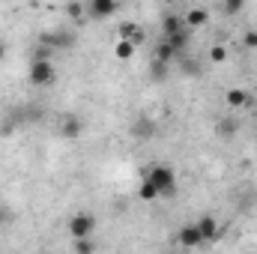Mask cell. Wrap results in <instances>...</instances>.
I'll return each mask as SVG.
<instances>
[{
    "label": "cell",
    "instance_id": "obj_10",
    "mask_svg": "<svg viewBox=\"0 0 257 254\" xmlns=\"http://www.w3.org/2000/svg\"><path fill=\"white\" fill-rule=\"evenodd\" d=\"M224 102H227L230 108H242V105H248V93L239 90V87H233V90L224 93Z\"/></svg>",
    "mask_w": 257,
    "mask_h": 254
},
{
    "label": "cell",
    "instance_id": "obj_14",
    "mask_svg": "<svg viewBox=\"0 0 257 254\" xmlns=\"http://www.w3.org/2000/svg\"><path fill=\"white\" fill-rule=\"evenodd\" d=\"M180 30H186V21L177 18V15H168V18H165V36H174V33H180Z\"/></svg>",
    "mask_w": 257,
    "mask_h": 254
},
{
    "label": "cell",
    "instance_id": "obj_18",
    "mask_svg": "<svg viewBox=\"0 0 257 254\" xmlns=\"http://www.w3.org/2000/svg\"><path fill=\"white\" fill-rule=\"evenodd\" d=\"M66 12H69L72 18H84V12H87V6H81V3H69V6H66Z\"/></svg>",
    "mask_w": 257,
    "mask_h": 254
},
{
    "label": "cell",
    "instance_id": "obj_22",
    "mask_svg": "<svg viewBox=\"0 0 257 254\" xmlns=\"http://www.w3.org/2000/svg\"><path fill=\"white\" fill-rule=\"evenodd\" d=\"M153 78H156V81H162V78H165V66H162V63L153 66Z\"/></svg>",
    "mask_w": 257,
    "mask_h": 254
},
{
    "label": "cell",
    "instance_id": "obj_3",
    "mask_svg": "<svg viewBox=\"0 0 257 254\" xmlns=\"http://www.w3.org/2000/svg\"><path fill=\"white\" fill-rule=\"evenodd\" d=\"M96 230V218L90 212H78L69 218V233L72 239H90V233Z\"/></svg>",
    "mask_w": 257,
    "mask_h": 254
},
{
    "label": "cell",
    "instance_id": "obj_15",
    "mask_svg": "<svg viewBox=\"0 0 257 254\" xmlns=\"http://www.w3.org/2000/svg\"><path fill=\"white\" fill-rule=\"evenodd\" d=\"M132 54H135V45H132L128 39H120V42H117V57L126 60V57H132Z\"/></svg>",
    "mask_w": 257,
    "mask_h": 254
},
{
    "label": "cell",
    "instance_id": "obj_7",
    "mask_svg": "<svg viewBox=\"0 0 257 254\" xmlns=\"http://www.w3.org/2000/svg\"><path fill=\"white\" fill-rule=\"evenodd\" d=\"M81 132H84V123H81L78 117H66L63 123H60V135L69 138V141H72V138H81Z\"/></svg>",
    "mask_w": 257,
    "mask_h": 254
},
{
    "label": "cell",
    "instance_id": "obj_21",
    "mask_svg": "<svg viewBox=\"0 0 257 254\" xmlns=\"http://www.w3.org/2000/svg\"><path fill=\"white\" fill-rule=\"evenodd\" d=\"M245 48H257V33H254V30H248V33H245Z\"/></svg>",
    "mask_w": 257,
    "mask_h": 254
},
{
    "label": "cell",
    "instance_id": "obj_13",
    "mask_svg": "<svg viewBox=\"0 0 257 254\" xmlns=\"http://www.w3.org/2000/svg\"><path fill=\"white\" fill-rule=\"evenodd\" d=\"M45 42H48V45H54V48H69V45L75 42V36L60 30V33H51V36H45Z\"/></svg>",
    "mask_w": 257,
    "mask_h": 254
},
{
    "label": "cell",
    "instance_id": "obj_4",
    "mask_svg": "<svg viewBox=\"0 0 257 254\" xmlns=\"http://www.w3.org/2000/svg\"><path fill=\"white\" fill-rule=\"evenodd\" d=\"M117 12V3L114 0H90L87 3V15L90 18H108Z\"/></svg>",
    "mask_w": 257,
    "mask_h": 254
},
{
    "label": "cell",
    "instance_id": "obj_11",
    "mask_svg": "<svg viewBox=\"0 0 257 254\" xmlns=\"http://www.w3.org/2000/svg\"><path fill=\"white\" fill-rule=\"evenodd\" d=\"M186 24H192V27H200V24H206L209 21V12L206 9H200V6H194V9H189L186 12V18H183Z\"/></svg>",
    "mask_w": 257,
    "mask_h": 254
},
{
    "label": "cell",
    "instance_id": "obj_6",
    "mask_svg": "<svg viewBox=\"0 0 257 254\" xmlns=\"http://www.w3.org/2000/svg\"><path fill=\"white\" fill-rule=\"evenodd\" d=\"M177 242H180L183 248H194V245H200V233H197V227H194V224L180 227V230H177Z\"/></svg>",
    "mask_w": 257,
    "mask_h": 254
},
{
    "label": "cell",
    "instance_id": "obj_9",
    "mask_svg": "<svg viewBox=\"0 0 257 254\" xmlns=\"http://www.w3.org/2000/svg\"><path fill=\"white\" fill-rule=\"evenodd\" d=\"M165 42H168L177 54H183V51L189 48V30H180V33H174V36H165Z\"/></svg>",
    "mask_w": 257,
    "mask_h": 254
},
{
    "label": "cell",
    "instance_id": "obj_5",
    "mask_svg": "<svg viewBox=\"0 0 257 254\" xmlns=\"http://www.w3.org/2000/svg\"><path fill=\"white\" fill-rule=\"evenodd\" d=\"M194 227H197V233H200V242H215V236H218V224H215L212 215H200V221H197Z\"/></svg>",
    "mask_w": 257,
    "mask_h": 254
},
{
    "label": "cell",
    "instance_id": "obj_1",
    "mask_svg": "<svg viewBox=\"0 0 257 254\" xmlns=\"http://www.w3.org/2000/svg\"><path fill=\"white\" fill-rule=\"evenodd\" d=\"M141 200H156V197H171L177 194V174L168 165H153L141 183Z\"/></svg>",
    "mask_w": 257,
    "mask_h": 254
},
{
    "label": "cell",
    "instance_id": "obj_2",
    "mask_svg": "<svg viewBox=\"0 0 257 254\" xmlns=\"http://www.w3.org/2000/svg\"><path fill=\"white\" fill-rule=\"evenodd\" d=\"M27 78H30L33 87H48V84L57 81V69H54L51 60H33V63H30V72H27Z\"/></svg>",
    "mask_w": 257,
    "mask_h": 254
},
{
    "label": "cell",
    "instance_id": "obj_16",
    "mask_svg": "<svg viewBox=\"0 0 257 254\" xmlns=\"http://www.w3.org/2000/svg\"><path fill=\"white\" fill-rule=\"evenodd\" d=\"M209 60H212V63H224V60H227V48H224V45H212Z\"/></svg>",
    "mask_w": 257,
    "mask_h": 254
},
{
    "label": "cell",
    "instance_id": "obj_8",
    "mask_svg": "<svg viewBox=\"0 0 257 254\" xmlns=\"http://www.w3.org/2000/svg\"><path fill=\"white\" fill-rule=\"evenodd\" d=\"M132 135H135V138H153V135H156V123L147 120V117H141V120H135Z\"/></svg>",
    "mask_w": 257,
    "mask_h": 254
},
{
    "label": "cell",
    "instance_id": "obj_25",
    "mask_svg": "<svg viewBox=\"0 0 257 254\" xmlns=\"http://www.w3.org/2000/svg\"><path fill=\"white\" fill-rule=\"evenodd\" d=\"M3 54H6V48H3V42H0V60H3Z\"/></svg>",
    "mask_w": 257,
    "mask_h": 254
},
{
    "label": "cell",
    "instance_id": "obj_24",
    "mask_svg": "<svg viewBox=\"0 0 257 254\" xmlns=\"http://www.w3.org/2000/svg\"><path fill=\"white\" fill-rule=\"evenodd\" d=\"M183 69H186V75H197V63H192V60H186Z\"/></svg>",
    "mask_w": 257,
    "mask_h": 254
},
{
    "label": "cell",
    "instance_id": "obj_23",
    "mask_svg": "<svg viewBox=\"0 0 257 254\" xmlns=\"http://www.w3.org/2000/svg\"><path fill=\"white\" fill-rule=\"evenodd\" d=\"M6 221H12V212L6 206H0V224H6Z\"/></svg>",
    "mask_w": 257,
    "mask_h": 254
},
{
    "label": "cell",
    "instance_id": "obj_12",
    "mask_svg": "<svg viewBox=\"0 0 257 254\" xmlns=\"http://www.w3.org/2000/svg\"><path fill=\"white\" fill-rule=\"evenodd\" d=\"M177 57H180V54H177V51H174V48H171L168 42H162V45L156 48V63L168 66V63H171V60H177Z\"/></svg>",
    "mask_w": 257,
    "mask_h": 254
},
{
    "label": "cell",
    "instance_id": "obj_20",
    "mask_svg": "<svg viewBox=\"0 0 257 254\" xmlns=\"http://www.w3.org/2000/svg\"><path fill=\"white\" fill-rule=\"evenodd\" d=\"M233 132H236V123H233V120H227V123H218V135H227V138H230Z\"/></svg>",
    "mask_w": 257,
    "mask_h": 254
},
{
    "label": "cell",
    "instance_id": "obj_19",
    "mask_svg": "<svg viewBox=\"0 0 257 254\" xmlns=\"http://www.w3.org/2000/svg\"><path fill=\"white\" fill-rule=\"evenodd\" d=\"M239 9H242V3H239V0H230V3H224V6H221V12H224V15H236Z\"/></svg>",
    "mask_w": 257,
    "mask_h": 254
},
{
    "label": "cell",
    "instance_id": "obj_17",
    "mask_svg": "<svg viewBox=\"0 0 257 254\" xmlns=\"http://www.w3.org/2000/svg\"><path fill=\"white\" fill-rule=\"evenodd\" d=\"M93 251H96L93 239H75V254H93Z\"/></svg>",
    "mask_w": 257,
    "mask_h": 254
}]
</instances>
